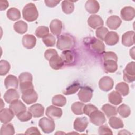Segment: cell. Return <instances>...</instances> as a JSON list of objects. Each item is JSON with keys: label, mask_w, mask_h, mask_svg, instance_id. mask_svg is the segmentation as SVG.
Segmentation results:
<instances>
[{"label": "cell", "mask_w": 135, "mask_h": 135, "mask_svg": "<svg viewBox=\"0 0 135 135\" xmlns=\"http://www.w3.org/2000/svg\"><path fill=\"white\" fill-rule=\"evenodd\" d=\"M43 42L47 47L53 46L55 44V38L51 34H48L43 38Z\"/></svg>", "instance_id": "obj_43"}, {"label": "cell", "mask_w": 135, "mask_h": 135, "mask_svg": "<svg viewBox=\"0 0 135 135\" xmlns=\"http://www.w3.org/2000/svg\"><path fill=\"white\" fill-rule=\"evenodd\" d=\"M85 8L90 14H95L100 9L99 2L95 0H88L86 2Z\"/></svg>", "instance_id": "obj_24"}, {"label": "cell", "mask_w": 135, "mask_h": 135, "mask_svg": "<svg viewBox=\"0 0 135 135\" xmlns=\"http://www.w3.org/2000/svg\"><path fill=\"white\" fill-rule=\"evenodd\" d=\"M121 18L126 21H129L133 19L135 16L134 8L131 6H125L120 12Z\"/></svg>", "instance_id": "obj_12"}, {"label": "cell", "mask_w": 135, "mask_h": 135, "mask_svg": "<svg viewBox=\"0 0 135 135\" xmlns=\"http://www.w3.org/2000/svg\"><path fill=\"white\" fill-rule=\"evenodd\" d=\"M99 134H112V132L111 130L107 126L103 125L101 126L99 128Z\"/></svg>", "instance_id": "obj_50"}, {"label": "cell", "mask_w": 135, "mask_h": 135, "mask_svg": "<svg viewBox=\"0 0 135 135\" xmlns=\"http://www.w3.org/2000/svg\"><path fill=\"white\" fill-rule=\"evenodd\" d=\"M88 24L90 27L94 29L101 27L103 25V21L101 17L98 15H92L88 19Z\"/></svg>", "instance_id": "obj_10"}, {"label": "cell", "mask_w": 135, "mask_h": 135, "mask_svg": "<svg viewBox=\"0 0 135 135\" xmlns=\"http://www.w3.org/2000/svg\"><path fill=\"white\" fill-rule=\"evenodd\" d=\"M84 105L83 103L75 102L72 104L71 110L76 115H81L83 113V107Z\"/></svg>", "instance_id": "obj_37"}, {"label": "cell", "mask_w": 135, "mask_h": 135, "mask_svg": "<svg viewBox=\"0 0 135 135\" xmlns=\"http://www.w3.org/2000/svg\"><path fill=\"white\" fill-rule=\"evenodd\" d=\"M16 116L20 121L22 122H25L31 120L33 115L30 111L26 110L19 113Z\"/></svg>", "instance_id": "obj_45"}, {"label": "cell", "mask_w": 135, "mask_h": 135, "mask_svg": "<svg viewBox=\"0 0 135 135\" xmlns=\"http://www.w3.org/2000/svg\"><path fill=\"white\" fill-rule=\"evenodd\" d=\"M4 84L7 89H16L18 88V80L15 76L10 74L6 77Z\"/></svg>", "instance_id": "obj_18"}, {"label": "cell", "mask_w": 135, "mask_h": 135, "mask_svg": "<svg viewBox=\"0 0 135 135\" xmlns=\"http://www.w3.org/2000/svg\"><path fill=\"white\" fill-rule=\"evenodd\" d=\"M14 133V128L11 123H6L2 126L1 128V135H13Z\"/></svg>", "instance_id": "obj_36"}, {"label": "cell", "mask_w": 135, "mask_h": 135, "mask_svg": "<svg viewBox=\"0 0 135 135\" xmlns=\"http://www.w3.org/2000/svg\"><path fill=\"white\" fill-rule=\"evenodd\" d=\"M49 61L51 68L56 70L61 69L64 63L62 58L58 55L53 56Z\"/></svg>", "instance_id": "obj_22"}, {"label": "cell", "mask_w": 135, "mask_h": 135, "mask_svg": "<svg viewBox=\"0 0 135 135\" xmlns=\"http://www.w3.org/2000/svg\"><path fill=\"white\" fill-rule=\"evenodd\" d=\"M10 64L6 60H2L0 61V75L1 76L6 75L10 70Z\"/></svg>", "instance_id": "obj_41"}, {"label": "cell", "mask_w": 135, "mask_h": 135, "mask_svg": "<svg viewBox=\"0 0 135 135\" xmlns=\"http://www.w3.org/2000/svg\"><path fill=\"white\" fill-rule=\"evenodd\" d=\"M80 88V84L78 82H74L68 87H67L65 90L63 91V94L65 95H70L74 94Z\"/></svg>", "instance_id": "obj_38"}, {"label": "cell", "mask_w": 135, "mask_h": 135, "mask_svg": "<svg viewBox=\"0 0 135 135\" xmlns=\"http://www.w3.org/2000/svg\"><path fill=\"white\" fill-rule=\"evenodd\" d=\"M14 29L18 34H24L27 30V24L23 21H18L14 24Z\"/></svg>", "instance_id": "obj_28"}, {"label": "cell", "mask_w": 135, "mask_h": 135, "mask_svg": "<svg viewBox=\"0 0 135 135\" xmlns=\"http://www.w3.org/2000/svg\"><path fill=\"white\" fill-rule=\"evenodd\" d=\"M97 110H98V108L95 105L91 104H88L83 107V113L89 117L92 112Z\"/></svg>", "instance_id": "obj_47"}, {"label": "cell", "mask_w": 135, "mask_h": 135, "mask_svg": "<svg viewBox=\"0 0 135 135\" xmlns=\"http://www.w3.org/2000/svg\"><path fill=\"white\" fill-rule=\"evenodd\" d=\"M91 49L97 53L101 54L104 52L105 45L104 43L100 40L98 39H93L90 43Z\"/></svg>", "instance_id": "obj_23"}, {"label": "cell", "mask_w": 135, "mask_h": 135, "mask_svg": "<svg viewBox=\"0 0 135 135\" xmlns=\"http://www.w3.org/2000/svg\"><path fill=\"white\" fill-rule=\"evenodd\" d=\"M134 32L133 31H128L122 36V44L127 47L131 46L134 44Z\"/></svg>", "instance_id": "obj_19"}, {"label": "cell", "mask_w": 135, "mask_h": 135, "mask_svg": "<svg viewBox=\"0 0 135 135\" xmlns=\"http://www.w3.org/2000/svg\"><path fill=\"white\" fill-rule=\"evenodd\" d=\"M60 1H55V0H45L44 3L45 5L49 7H54L56 6L59 3Z\"/></svg>", "instance_id": "obj_52"}, {"label": "cell", "mask_w": 135, "mask_h": 135, "mask_svg": "<svg viewBox=\"0 0 135 135\" xmlns=\"http://www.w3.org/2000/svg\"><path fill=\"white\" fill-rule=\"evenodd\" d=\"M28 111L32 113L34 118H38L42 117L44 114V108L39 103L34 104L28 108Z\"/></svg>", "instance_id": "obj_21"}, {"label": "cell", "mask_w": 135, "mask_h": 135, "mask_svg": "<svg viewBox=\"0 0 135 135\" xmlns=\"http://www.w3.org/2000/svg\"><path fill=\"white\" fill-rule=\"evenodd\" d=\"M75 43L74 38L69 34L60 35L57 41L56 47L61 50H68L72 48Z\"/></svg>", "instance_id": "obj_2"}, {"label": "cell", "mask_w": 135, "mask_h": 135, "mask_svg": "<svg viewBox=\"0 0 135 135\" xmlns=\"http://www.w3.org/2000/svg\"><path fill=\"white\" fill-rule=\"evenodd\" d=\"M14 113L10 109L5 108L1 109L0 111V120L1 122L4 124L8 123L14 118Z\"/></svg>", "instance_id": "obj_13"}, {"label": "cell", "mask_w": 135, "mask_h": 135, "mask_svg": "<svg viewBox=\"0 0 135 135\" xmlns=\"http://www.w3.org/2000/svg\"><path fill=\"white\" fill-rule=\"evenodd\" d=\"M119 134H130V132H129L128 131H127V130H121L120 132L118 133Z\"/></svg>", "instance_id": "obj_55"}, {"label": "cell", "mask_w": 135, "mask_h": 135, "mask_svg": "<svg viewBox=\"0 0 135 135\" xmlns=\"http://www.w3.org/2000/svg\"><path fill=\"white\" fill-rule=\"evenodd\" d=\"M61 57L62 58L64 63L66 64L73 63L74 60V56L73 52L69 50L63 51L61 54Z\"/></svg>", "instance_id": "obj_33"}, {"label": "cell", "mask_w": 135, "mask_h": 135, "mask_svg": "<svg viewBox=\"0 0 135 135\" xmlns=\"http://www.w3.org/2000/svg\"><path fill=\"white\" fill-rule=\"evenodd\" d=\"M62 11L66 14L72 13L74 9L73 2L69 1H63L62 2Z\"/></svg>", "instance_id": "obj_32"}, {"label": "cell", "mask_w": 135, "mask_h": 135, "mask_svg": "<svg viewBox=\"0 0 135 135\" xmlns=\"http://www.w3.org/2000/svg\"><path fill=\"white\" fill-rule=\"evenodd\" d=\"M26 134H41L39 130L36 127H32L28 128L25 132Z\"/></svg>", "instance_id": "obj_51"}, {"label": "cell", "mask_w": 135, "mask_h": 135, "mask_svg": "<svg viewBox=\"0 0 135 135\" xmlns=\"http://www.w3.org/2000/svg\"><path fill=\"white\" fill-rule=\"evenodd\" d=\"M6 15L7 17L12 21H16L21 18L20 11L15 7H12L8 9L7 11Z\"/></svg>", "instance_id": "obj_31"}, {"label": "cell", "mask_w": 135, "mask_h": 135, "mask_svg": "<svg viewBox=\"0 0 135 135\" xmlns=\"http://www.w3.org/2000/svg\"><path fill=\"white\" fill-rule=\"evenodd\" d=\"M20 98V95L15 89H8L4 95L5 101L7 103H11L17 100Z\"/></svg>", "instance_id": "obj_20"}, {"label": "cell", "mask_w": 135, "mask_h": 135, "mask_svg": "<svg viewBox=\"0 0 135 135\" xmlns=\"http://www.w3.org/2000/svg\"><path fill=\"white\" fill-rule=\"evenodd\" d=\"M103 66L105 71L109 73H113L118 69L117 62L114 60L104 61Z\"/></svg>", "instance_id": "obj_29"}, {"label": "cell", "mask_w": 135, "mask_h": 135, "mask_svg": "<svg viewBox=\"0 0 135 135\" xmlns=\"http://www.w3.org/2000/svg\"><path fill=\"white\" fill-rule=\"evenodd\" d=\"M109 32L108 29L104 26H101L98 28L95 31L96 36L102 41H104L106 35Z\"/></svg>", "instance_id": "obj_44"}, {"label": "cell", "mask_w": 135, "mask_h": 135, "mask_svg": "<svg viewBox=\"0 0 135 135\" xmlns=\"http://www.w3.org/2000/svg\"><path fill=\"white\" fill-rule=\"evenodd\" d=\"M88 125V121L86 117H78L74 120L73 123L74 129L78 132H83Z\"/></svg>", "instance_id": "obj_9"}, {"label": "cell", "mask_w": 135, "mask_h": 135, "mask_svg": "<svg viewBox=\"0 0 135 135\" xmlns=\"http://www.w3.org/2000/svg\"><path fill=\"white\" fill-rule=\"evenodd\" d=\"M36 39L35 37L31 34H26L23 36L22 44L24 47L27 49L33 48L36 44Z\"/></svg>", "instance_id": "obj_17"}, {"label": "cell", "mask_w": 135, "mask_h": 135, "mask_svg": "<svg viewBox=\"0 0 135 135\" xmlns=\"http://www.w3.org/2000/svg\"><path fill=\"white\" fill-rule=\"evenodd\" d=\"M18 80L20 83L33 81L32 75L29 72H23L21 73L18 76Z\"/></svg>", "instance_id": "obj_46"}, {"label": "cell", "mask_w": 135, "mask_h": 135, "mask_svg": "<svg viewBox=\"0 0 135 135\" xmlns=\"http://www.w3.org/2000/svg\"><path fill=\"white\" fill-rule=\"evenodd\" d=\"M9 109L14 112V114L17 115L19 113L26 111V107L21 100H17L10 104Z\"/></svg>", "instance_id": "obj_14"}, {"label": "cell", "mask_w": 135, "mask_h": 135, "mask_svg": "<svg viewBox=\"0 0 135 135\" xmlns=\"http://www.w3.org/2000/svg\"><path fill=\"white\" fill-rule=\"evenodd\" d=\"M0 4H1V7H0L1 11L5 10L9 6V4L8 2L6 1H1Z\"/></svg>", "instance_id": "obj_53"}, {"label": "cell", "mask_w": 135, "mask_h": 135, "mask_svg": "<svg viewBox=\"0 0 135 135\" xmlns=\"http://www.w3.org/2000/svg\"><path fill=\"white\" fill-rule=\"evenodd\" d=\"M109 102L113 105L120 104L122 101V98L120 93L116 91H112L108 94Z\"/></svg>", "instance_id": "obj_26"}, {"label": "cell", "mask_w": 135, "mask_h": 135, "mask_svg": "<svg viewBox=\"0 0 135 135\" xmlns=\"http://www.w3.org/2000/svg\"><path fill=\"white\" fill-rule=\"evenodd\" d=\"M23 17L28 22H33L37 20L38 12L35 4L32 3L27 4L22 10Z\"/></svg>", "instance_id": "obj_1"}, {"label": "cell", "mask_w": 135, "mask_h": 135, "mask_svg": "<svg viewBox=\"0 0 135 135\" xmlns=\"http://www.w3.org/2000/svg\"><path fill=\"white\" fill-rule=\"evenodd\" d=\"M117 111L122 118H127L129 117L131 113L130 107L125 104H122L120 105L118 108Z\"/></svg>", "instance_id": "obj_39"}, {"label": "cell", "mask_w": 135, "mask_h": 135, "mask_svg": "<svg viewBox=\"0 0 135 135\" xmlns=\"http://www.w3.org/2000/svg\"><path fill=\"white\" fill-rule=\"evenodd\" d=\"M103 61L107 60H114L118 61V57L116 54L113 52H107L103 54Z\"/></svg>", "instance_id": "obj_48"}, {"label": "cell", "mask_w": 135, "mask_h": 135, "mask_svg": "<svg viewBox=\"0 0 135 135\" xmlns=\"http://www.w3.org/2000/svg\"><path fill=\"white\" fill-rule=\"evenodd\" d=\"M49 33V28L47 26H38L35 32V35L38 38H43L46 36Z\"/></svg>", "instance_id": "obj_40"}, {"label": "cell", "mask_w": 135, "mask_h": 135, "mask_svg": "<svg viewBox=\"0 0 135 135\" xmlns=\"http://www.w3.org/2000/svg\"><path fill=\"white\" fill-rule=\"evenodd\" d=\"M109 124L110 127L115 129H118L123 127L124 124L123 121L119 118L113 116L110 118L109 120Z\"/></svg>", "instance_id": "obj_30"}, {"label": "cell", "mask_w": 135, "mask_h": 135, "mask_svg": "<svg viewBox=\"0 0 135 135\" xmlns=\"http://www.w3.org/2000/svg\"><path fill=\"white\" fill-rule=\"evenodd\" d=\"M22 99L27 104H31L37 100L38 95L34 90H32L22 93Z\"/></svg>", "instance_id": "obj_11"}, {"label": "cell", "mask_w": 135, "mask_h": 135, "mask_svg": "<svg viewBox=\"0 0 135 135\" xmlns=\"http://www.w3.org/2000/svg\"><path fill=\"white\" fill-rule=\"evenodd\" d=\"M89 117L91 122L96 126H101L106 121L104 114L98 110L92 112Z\"/></svg>", "instance_id": "obj_5"}, {"label": "cell", "mask_w": 135, "mask_h": 135, "mask_svg": "<svg viewBox=\"0 0 135 135\" xmlns=\"http://www.w3.org/2000/svg\"><path fill=\"white\" fill-rule=\"evenodd\" d=\"M115 90L117 92L123 96H126L129 92L128 85L125 82H120L116 85Z\"/></svg>", "instance_id": "obj_34"}, {"label": "cell", "mask_w": 135, "mask_h": 135, "mask_svg": "<svg viewBox=\"0 0 135 135\" xmlns=\"http://www.w3.org/2000/svg\"><path fill=\"white\" fill-rule=\"evenodd\" d=\"M114 81L109 76H103L100 79L99 82V86L100 89L103 91L108 92L111 90L113 86Z\"/></svg>", "instance_id": "obj_7"}, {"label": "cell", "mask_w": 135, "mask_h": 135, "mask_svg": "<svg viewBox=\"0 0 135 135\" xmlns=\"http://www.w3.org/2000/svg\"><path fill=\"white\" fill-rule=\"evenodd\" d=\"M45 114L51 119L55 120L61 117L62 115V110L60 108L51 105L46 108Z\"/></svg>", "instance_id": "obj_8"}, {"label": "cell", "mask_w": 135, "mask_h": 135, "mask_svg": "<svg viewBox=\"0 0 135 135\" xmlns=\"http://www.w3.org/2000/svg\"><path fill=\"white\" fill-rule=\"evenodd\" d=\"M121 18L117 15H112L109 17L107 20V25L111 30H117L121 24Z\"/></svg>", "instance_id": "obj_15"}, {"label": "cell", "mask_w": 135, "mask_h": 135, "mask_svg": "<svg viewBox=\"0 0 135 135\" xmlns=\"http://www.w3.org/2000/svg\"><path fill=\"white\" fill-rule=\"evenodd\" d=\"M56 55H58L57 51L55 49H47L44 52V57L48 61H49L51 59V58L53 56Z\"/></svg>", "instance_id": "obj_49"}, {"label": "cell", "mask_w": 135, "mask_h": 135, "mask_svg": "<svg viewBox=\"0 0 135 135\" xmlns=\"http://www.w3.org/2000/svg\"><path fill=\"white\" fill-rule=\"evenodd\" d=\"M119 40V36L118 34L113 31H110L106 35L104 41L105 43L110 46H113L115 45Z\"/></svg>", "instance_id": "obj_25"}, {"label": "cell", "mask_w": 135, "mask_h": 135, "mask_svg": "<svg viewBox=\"0 0 135 135\" xmlns=\"http://www.w3.org/2000/svg\"><path fill=\"white\" fill-rule=\"evenodd\" d=\"M93 95L92 89L88 86H84L81 88L78 96L80 101L83 102H88L90 101Z\"/></svg>", "instance_id": "obj_6"}, {"label": "cell", "mask_w": 135, "mask_h": 135, "mask_svg": "<svg viewBox=\"0 0 135 135\" xmlns=\"http://www.w3.org/2000/svg\"><path fill=\"white\" fill-rule=\"evenodd\" d=\"M52 104L58 107H63L66 104V99L65 97L61 94L54 95L52 100Z\"/></svg>", "instance_id": "obj_35"}, {"label": "cell", "mask_w": 135, "mask_h": 135, "mask_svg": "<svg viewBox=\"0 0 135 135\" xmlns=\"http://www.w3.org/2000/svg\"><path fill=\"white\" fill-rule=\"evenodd\" d=\"M20 89L22 93L34 90V86L32 82L27 81L20 83Z\"/></svg>", "instance_id": "obj_42"}, {"label": "cell", "mask_w": 135, "mask_h": 135, "mask_svg": "<svg viewBox=\"0 0 135 135\" xmlns=\"http://www.w3.org/2000/svg\"><path fill=\"white\" fill-rule=\"evenodd\" d=\"M134 48L133 47L132 49H130V56H131L133 59H134Z\"/></svg>", "instance_id": "obj_54"}, {"label": "cell", "mask_w": 135, "mask_h": 135, "mask_svg": "<svg viewBox=\"0 0 135 135\" xmlns=\"http://www.w3.org/2000/svg\"><path fill=\"white\" fill-rule=\"evenodd\" d=\"M102 110L108 118H110L117 114L116 108L108 103L105 104L102 106Z\"/></svg>", "instance_id": "obj_27"}, {"label": "cell", "mask_w": 135, "mask_h": 135, "mask_svg": "<svg viewBox=\"0 0 135 135\" xmlns=\"http://www.w3.org/2000/svg\"><path fill=\"white\" fill-rule=\"evenodd\" d=\"M123 80L124 81L131 83L135 80L134 72V62L129 63L123 70Z\"/></svg>", "instance_id": "obj_4"}, {"label": "cell", "mask_w": 135, "mask_h": 135, "mask_svg": "<svg viewBox=\"0 0 135 135\" xmlns=\"http://www.w3.org/2000/svg\"><path fill=\"white\" fill-rule=\"evenodd\" d=\"M38 125L45 133L52 132L55 127V124L53 120L46 117H43L39 120Z\"/></svg>", "instance_id": "obj_3"}, {"label": "cell", "mask_w": 135, "mask_h": 135, "mask_svg": "<svg viewBox=\"0 0 135 135\" xmlns=\"http://www.w3.org/2000/svg\"><path fill=\"white\" fill-rule=\"evenodd\" d=\"M63 27L62 22L58 19L53 20L50 24V28L52 34L56 36L60 35Z\"/></svg>", "instance_id": "obj_16"}]
</instances>
